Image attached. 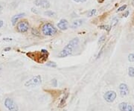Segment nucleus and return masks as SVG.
<instances>
[{
	"label": "nucleus",
	"mask_w": 134,
	"mask_h": 111,
	"mask_svg": "<svg viewBox=\"0 0 134 111\" xmlns=\"http://www.w3.org/2000/svg\"><path fill=\"white\" fill-rule=\"evenodd\" d=\"M78 43H79V39L77 37H75L71 40L69 42V43L67 44L66 46L60 51V52L58 54V57L63 58L69 56L70 54H72L74 48L76 47Z\"/></svg>",
	"instance_id": "1"
},
{
	"label": "nucleus",
	"mask_w": 134,
	"mask_h": 111,
	"mask_svg": "<svg viewBox=\"0 0 134 111\" xmlns=\"http://www.w3.org/2000/svg\"><path fill=\"white\" fill-rule=\"evenodd\" d=\"M28 56H30L31 58L34 60L36 62L38 63H44L46 61L48 56V52L46 49H42L40 52H31V53L27 54Z\"/></svg>",
	"instance_id": "2"
},
{
	"label": "nucleus",
	"mask_w": 134,
	"mask_h": 111,
	"mask_svg": "<svg viewBox=\"0 0 134 111\" xmlns=\"http://www.w3.org/2000/svg\"><path fill=\"white\" fill-rule=\"evenodd\" d=\"M42 33L45 36H53L57 33V29L51 23H45L42 26Z\"/></svg>",
	"instance_id": "3"
},
{
	"label": "nucleus",
	"mask_w": 134,
	"mask_h": 111,
	"mask_svg": "<svg viewBox=\"0 0 134 111\" xmlns=\"http://www.w3.org/2000/svg\"><path fill=\"white\" fill-rule=\"evenodd\" d=\"M42 83V77L41 75H37L32 77L29 81L25 83V87H35L39 86Z\"/></svg>",
	"instance_id": "4"
},
{
	"label": "nucleus",
	"mask_w": 134,
	"mask_h": 111,
	"mask_svg": "<svg viewBox=\"0 0 134 111\" xmlns=\"http://www.w3.org/2000/svg\"><path fill=\"white\" fill-rule=\"evenodd\" d=\"M5 106L9 111H19V107L12 98H7L5 99Z\"/></svg>",
	"instance_id": "5"
},
{
	"label": "nucleus",
	"mask_w": 134,
	"mask_h": 111,
	"mask_svg": "<svg viewBox=\"0 0 134 111\" xmlns=\"http://www.w3.org/2000/svg\"><path fill=\"white\" fill-rule=\"evenodd\" d=\"M29 23L26 20L20 21L16 24V30L19 33H25L29 31Z\"/></svg>",
	"instance_id": "6"
},
{
	"label": "nucleus",
	"mask_w": 134,
	"mask_h": 111,
	"mask_svg": "<svg viewBox=\"0 0 134 111\" xmlns=\"http://www.w3.org/2000/svg\"><path fill=\"white\" fill-rule=\"evenodd\" d=\"M117 96V94L115 91H113V90H109L107 92H106L104 95V98L106 102H108V103H112L115 100Z\"/></svg>",
	"instance_id": "7"
},
{
	"label": "nucleus",
	"mask_w": 134,
	"mask_h": 111,
	"mask_svg": "<svg viewBox=\"0 0 134 111\" xmlns=\"http://www.w3.org/2000/svg\"><path fill=\"white\" fill-rule=\"evenodd\" d=\"M120 111H134V105L127 102H121L119 104Z\"/></svg>",
	"instance_id": "8"
},
{
	"label": "nucleus",
	"mask_w": 134,
	"mask_h": 111,
	"mask_svg": "<svg viewBox=\"0 0 134 111\" xmlns=\"http://www.w3.org/2000/svg\"><path fill=\"white\" fill-rule=\"evenodd\" d=\"M119 92L120 95L121 97H125L128 96L130 92V89L128 86L125 84V83H121L119 85Z\"/></svg>",
	"instance_id": "9"
},
{
	"label": "nucleus",
	"mask_w": 134,
	"mask_h": 111,
	"mask_svg": "<svg viewBox=\"0 0 134 111\" xmlns=\"http://www.w3.org/2000/svg\"><path fill=\"white\" fill-rule=\"evenodd\" d=\"M34 4L37 7H41L45 9H47L50 7V2L48 0H35Z\"/></svg>",
	"instance_id": "10"
},
{
	"label": "nucleus",
	"mask_w": 134,
	"mask_h": 111,
	"mask_svg": "<svg viewBox=\"0 0 134 111\" xmlns=\"http://www.w3.org/2000/svg\"><path fill=\"white\" fill-rule=\"evenodd\" d=\"M58 28L62 31L67 30L69 28V23L66 19H62L60 20V22L58 23Z\"/></svg>",
	"instance_id": "11"
},
{
	"label": "nucleus",
	"mask_w": 134,
	"mask_h": 111,
	"mask_svg": "<svg viewBox=\"0 0 134 111\" xmlns=\"http://www.w3.org/2000/svg\"><path fill=\"white\" fill-rule=\"evenodd\" d=\"M25 15V13H20V14H16V15H14V16H12V18H11V23H12V25H15L16 24L17 21H18L19 19L23 18Z\"/></svg>",
	"instance_id": "12"
},
{
	"label": "nucleus",
	"mask_w": 134,
	"mask_h": 111,
	"mask_svg": "<svg viewBox=\"0 0 134 111\" xmlns=\"http://www.w3.org/2000/svg\"><path fill=\"white\" fill-rule=\"evenodd\" d=\"M83 22H84L83 19H76V20H75V21L72 23V25H71V28L73 29H77L78 27L81 26L82 25H83Z\"/></svg>",
	"instance_id": "13"
},
{
	"label": "nucleus",
	"mask_w": 134,
	"mask_h": 111,
	"mask_svg": "<svg viewBox=\"0 0 134 111\" xmlns=\"http://www.w3.org/2000/svg\"><path fill=\"white\" fill-rule=\"evenodd\" d=\"M119 21V18L117 17V16H115V17H114L113 19H112V21H111V25H110L111 28L114 27V26H115L116 25L118 24Z\"/></svg>",
	"instance_id": "14"
},
{
	"label": "nucleus",
	"mask_w": 134,
	"mask_h": 111,
	"mask_svg": "<svg viewBox=\"0 0 134 111\" xmlns=\"http://www.w3.org/2000/svg\"><path fill=\"white\" fill-rule=\"evenodd\" d=\"M99 29L106 30L107 32H109L112 28H111V26H110V25H100V26H99Z\"/></svg>",
	"instance_id": "15"
},
{
	"label": "nucleus",
	"mask_w": 134,
	"mask_h": 111,
	"mask_svg": "<svg viewBox=\"0 0 134 111\" xmlns=\"http://www.w3.org/2000/svg\"><path fill=\"white\" fill-rule=\"evenodd\" d=\"M96 12H97L96 9L90 10L87 12V16H88V17H91V16H94V15L96 14Z\"/></svg>",
	"instance_id": "16"
},
{
	"label": "nucleus",
	"mask_w": 134,
	"mask_h": 111,
	"mask_svg": "<svg viewBox=\"0 0 134 111\" xmlns=\"http://www.w3.org/2000/svg\"><path fill=\"white\" fill-rule=\"evenodd\" d=\"M44 15L48 16H56V14L52 10H47V11L44 12Z\"/></svg>",
	"instance_id": "17"
},
{
	"label": "nucleus",
	"mask_w": 134,
	"mask_h": 111,
	"mask_svg": "<svg viewBox=\"0 0 134 111\" xmlns=\"http://www.w3.org/2000/svg\"><path fill=\"white\" fill-rule=\"evenodd\" d=\"M128 75L131 77H134V67L130 66L128 68Z\"/></svg>",
	"instance_id": "18"
},
{
	"label": "nucleus",
	"mask_w": 134,
	"mask_h": 111,
	"mask_svg": "<svg viewBox=\"0 0 134 111\" xmlns=\"http://www.w3.org/2000/svg\"><path fill=\"white\" fill-rule=\"evenodd\" d=\"M46 65L47 66H48V67H51V68L57 67V64H56V63L52 62V61H49V62H47V63H46Z\"/></svg>",
	"instance_id": "19"
},
{
	"label": "nucleus",
	"mask_w": 134,
	"mask_h": 111,
	"mask_svg": "<svg viewBox=\"0 0 134 111\" xmlns=\"http://www.w3.org/2000/svg\"><path fill=\"white\" fill-rule=\"evenodd\" d=\"M68 96H69V93H66V96L63 98L62 101H61V102H60V105H62V106H63V105L65 104V102H66V98H68ZM64 106H65V105H64Z\"/></svg>",
	"instance_id": "20"
},
{
	"label": "nucleus",
	"mask_w": 134,
	"mask_h": 111,
	"mask_svg": "<svg viewBox=\"0 0 134 111\" xmlns=\"http://www.w3.org/2000/svg\"><path fill=\"white\" fill-rule=\"evenodd\" d=\"M126 8H127V5H122V6H121L120 8H118V10H116V12H121V11H123V10H125Z\"/></svg>",
	"instance_id": "21"
},
{
	"label": "nucleus",
	"mask_w": 134,
	"mask_h": 111,
	"mask_svg": "<svg viewBox=\"0 0 134 111\" xmlns=\"http://www.w3.org/2000/svg\"><path fill=\"white\" fill-rule=\"evenodd\" d=\"M128 60L130 62H134V53L130 54L128 55Z\"/></svg>",
	"instance_id": "22"
},
{
	"label": "nucleus",
	"mask_w": 134,
	"mask_h": 111,
	"mask_svg": "<svg viewBox=\"0 0 134 111\" xmlns=\"http://www.w3.org/2000/svg\"><path fill=\"white\" fill-rule=\"evenodd\" d=\"M106 40V37L105 35H102L101 37H100V38H99V40H98V43L101 44L103 42H104Z\"/></svg>",
	"instance_id": "23"
},
{
	"label": "nucleus",
	"mask_w": 134,
	"mask_h": 111,
	"mask_svg": "<svg viewBox=\"0 0 134 111\" xmlns=\"http://www.w3.org/2000/svg\"><path fill=\"white\" fill-rule=\"evenodd\" d=\"M52 84L54 87H58V81H57V79L56 78H54L52 80Z\"/></svg>",
	"instance_id": "24"
},
{
	"label": "nucleus",
	"mask_w": 134,
	"mask_h": 111,
	"mask_svg": "<svg viewBox=\"0 0 134 111\" xmlns=\"http://www.w3.org/2000/svg\"><path fill=\"white\" fill-rule=\"evenodd\" d=\"M73 1L77 3H83V2H86V0H73Z\"/></svg>",
	"instance_id": "25"
},
{
	"label": "nucleus",
	"mask_w": 134,
	"mask_h": 111,
	"mask_svg": "<svg viewBox=\"0 0 134 111\" xmlns=\"http://www.w3.org/2000/svg\"><path fill=\"white\" fill-rule=\"evenodd\" d=\"M129 14H130L129 11H128V10H127V11L125 12V14H123V16H124L125 17H127V16H128V15H129Z\"/></svg>",
	"instance_id": "26"
},
{
	"label": "nucleus",
	"mask_w": 134,
	"mask_h": 111,
	"mask_svg": "<svg viewBox=\"0 0 134 111\" xmlns=\"http://www.w3.org/2000/svg\"><path fill=\"white\" fill-rule=\"evenodd\" d=\"M3 40H4V41H8V42H10V41H12V39L11 38H4L3 39Z\"/></svg>",
	"instance_id": "27"
},
{
	"label": "nucleus",
	"mask_w": 134,
	"mask_h": 111,
	"mask_svg": "<svg viewBox=\"0 0 134 111\" xmlns=\"http://www.w3.org/2000/svg\"><path fill=\"white\" fill-rule=\"evenodd\" d=\"M10 47H8V48H5V49H4V52H8V51H10Z\"/></svg>",
	"instance_id": "28"
},
{
	"label": "nucleus",
	"mask_w": 134,
	"mask_h": 111,
	"mask_svg": "<svg viewBox=\"0 0 134 111\" xmlns=\"http://www.w3.org/2000/svg\"><path fill=\"white\" fill-rule=\"evenodd\" d=\"M3 24H4V22H3L2 20L0 19V28H2V27L3 26Z\"/></svg>",
	"instance_id": "29"
},
{
	"label": "nucleus",
	"mask_w": 134,
	"mask_h": 111,
	"mask_svg": "<svg viewBox=\"0 0 134 111\" xmlns=\"http://www.w3.org/2000/svg\"><path fill=\"white\" fill-rule=\"evenodd\" d=\"M2 10H3V7H2V5H0V14L2 13Z\"/></svg>",
	"instance_id": "30"
},
{
	"label": "nucleus",
	"mask_w": 134,
	"mask_h": 111,
	"mask_svg": "<svg viewBox=\"0 0 134 111\" xmlns=\"http://www.w3.org/2000/svg\"><path fill=\"white\" fill-rule=\"evenodd\" d=\"M104 2V0H98V2H99V3H102Z\"/></svg>",
	"instance_id": "31"
},
{
	"label": "nucleus",
	"mask_w": 134,
	"mask_h": 111,
	"mask_svg": "<svg viewBox=\"0 0 134 111\" xmlns=\"http://www.w3.org/2000/svg\"><path fill=\"white\" fill-rule=\"evenodd\" d=\"M131 3H132V5H133V6H134V0H132Z\"/></svg>",
	"instance_id": "32"
},
{
	"label": "nucleus",
	"mask_w": 134,
	"mask_h": 111,
	"mask_svg": "<svg viewBox=\"0 0 134 111\" xmlns=\"http://www.w3.org/2000/svg\"><path fill=\"white\" fill-rule=\"evenodd\" d=\"M1 71H2V67H0V73H1Z\"/></svg>",
	"instance_id": "33"
}]
</instances>
